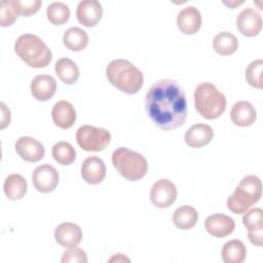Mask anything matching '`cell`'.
Here are the masks:
<instances>
[{
    "label": "cell",
    "mask_w": 263,
    "mask_h": 263,
    "mask_svg": "<svg viewBox=\"0 0 263 263\" xmlns=\"http://www.w3.org/2000/svg\"><path fill=\"white\" fill-rule=\"evenodd\" d=\"M262 70L263 61L261 59L253 61L246 69V80L250 85L256 88H262Z\"/></svg>",
    "instance_id": "obj_30"
},
{
    "label": "cell",
    "mask_w": 263,
    "mask_h": 263,
    "mask_svg": "<svg viewBox=\"0 0 263 263\" xmlns=\"http://www.w3.org/2000/svg\"><path fill=\"white\" fill-rule=\"evenodd\" d=\"M214 137L213 128L205 123H196L185 133V143L191 148H200L208 145Z\"/></svg>",
    "instance_id": "obj_20"
},
{
    "label": "cell",
    "mask_w": 263,
    "mask_h": 263,
    "mask_svg": "<svg viewBox=\"0 0 263 263\" xmlns=\"http://www.w3.org/2000/svg\"><path fill=\"white\" fill-rule=\"evenodd\" d=\"M27 181L20 174H11L7 176L3 184L4 193L10 200L22 199L27 193Z\"/></svg>",
    "instance_id": "obj_22"
},
{
    "label": "cell",
    "mask_w": 263,
    "mask_h": 263,
    "mask_svg": "<svg viewBox=\"0 0 263 263\" xmlns=\"http://www.w3.org/2000/svg\"><path fill=\"white\" fill-rule=\"evenodd\" d=\"M230 118L234 125L247 127L255 122L257 118V112L250 102L238 101L233 105L231 109Z\"/></svg>",
    "instance_id": "obj_21"
},
{
    "label": "cell",
    "mask_w": 263,
    "mask_h": 263,
    "mask_svg": "<svg viewBox=\"0 0 263 263\" xmlns=\"http://www.w3.org/2000/svg\"><path fill=\"white\" fill-rule=\"evenodd\" d=\"M179 30L185 35H193L201 27V14L194 6H187L181 9L177 16Z\"/></svg>",
    "instance_id": "obj_17"
},
{
    "label": "cell",
    "mask_w": 263,
    "mask_h": 263,
    "mask_svg": "<svg viewBox=\"0 0 263 263\" xmlns=\"http://www.w3.org/2000/svg\"><path fill=\"white\" fill-rule=\"evenodd\" d=\"M177 188L175 184L167 179L156 181L150 190V199L154 206L164 209L171 206L177 198Z\"/></svg>",
    "instance_id": "obj_8"
},
{
    "label": "cell",
    "mask_w": 263,
    "mask_h": 263,
    "mask_svg": "<svg viewBox=\"0 0 263 263\" xmlns=\"http://www.w3.org/2000/svg\"><path fill=\"white\" fill-rule=\"evenodd\" d=\"M76 142L86 152H100L110 144L111 134L105 128L85 124L77 129Z\"/></svg>",
    "instance_id": "obj_7"
},
{
    "label": "cell",
    "mask_w": 263,
    "mask_h": 263,
    "mask_svg": "<svg viewBox=\"0 0 263 263\" xmlns=\"http://www.w3.org/2000/svg\"><path fill=\"white\" fill-rule=\"evenodd\" d=\"M103 15V8L97 0L80 1L76 9V17L79 24L84 27H93L98 25Z\"/></svg>",
    "instance_id": "obj_13"
},
{
    "label": "cell",
    "mask_w": 263,
    "mask_h": 263,
    "mask_svg": "<svg viewBox=\"0 0 263 263\" xmlns=\"http://www.w3.org/2000/svg\"><path fill=\"white\" fill-rule=\"evenodd\" d=\"M261 194V180L255 175L246 176L240 180L233 193L228 196L227 208L234 214H243L259 201Z\"/></svg>",
    "instance_id": "obj_4"
},
{
    "label": "cell",
    "mask_w": 263,
    "mask_h": 263,
    "mask_svg": "<svg viewBox=\"0 0 263 263\" xmlns=\"http://www.w3.org/2000/svg\"><path fill=\"white\" fill-rule=\"evenodd\" d=\"M0 106H1V113H2L0 128L4 129L9 124V122H10V111H9V109L6 107V105L4 103H1Z\"/></svg>",
    "instance_id": "obj_34"
},
{
    "label": "cell",
    "mask_w": 263,
    "mask_h": 263,
    "mask_svg": "<svg viewBox=\"0 0 263 263\" xmlns=\"http://www.w3.org/2000/svg\"><path fill=\"white\" fill-rule=\"evenodd\" d=\"M113 261H115V262H122V261H129V259L127 258V257H125V256H123V254H116L115 256H113L110 260H109V262H113Z\"/></svg>",
    "instance_id": "obj_35"
},
{
    "label": "cell",
    "mask_w": 263,
    "mask_h": 263,
    "mask_svg": "<svg viewBox=\"0 0 263 263\" xmlns=\"http://www.w3.org/2000/svg\"><path fill=\"white\" fill-rule=\"evenodd\" d=\"M51 117L58 127L68 129L76 121V111L70 102L65 100L59 101L52 107Z\"/></svg>",
    "instance_id": "obj_19"
},
{
    "label": "cell",
    "mask_w": 263,
    "mask_h": 263,
    "mask_svg": "<svg viewBox=\"0 0 263 263\" xmlns=\"http://www.w3.org/2000/svg\"><path fill=\"white\" fill-rule=\"evenodd\" d=\"M46 16L52 25H63L67 23L70 17V8L64 2H52L47 6Z\"/></svg>",
    "instance_id": "obj_29"
},
{
    "label": "cell",
    "mask_w": 263,
    "mask_h": 263,
    "mask_svg": "<svg viewBox=\"0 0 263 263\" xmlns=\"http://www.w3.org/2000/svg\"><path fill=\"white\" fill-rule=\"evenodd\" d=\"M242 223L248 230L249 240L258 247L263 245V212L259 208L243 213Z\"/></svg>",
    "instance_id": "obj_10"
},
{
    "label": "cell",
    "mask_w": 263,
    "mask_h": 263,
    "mask_svg": "<svg viewBox=\"0 0 263 263\" xmlns=\"http://www.w3.org/2000/svg\"><path fill=\"white\" fill-rule=\"evenodd\" d=\"M41 4L42 2L40 0H14L16 11L18 15L23 16H30L35 14L39 10Z\"/></svg>",
    "instance_id": "obj_32"
},
{
    "label": "cell",
    "mask_w": 263,
    "mask_h": 263,
    "mask_svg": "<svg viewBox=\"0 0 263 263\" xmlns=\"http://www.w3.org/2000/svg\"><path fill=\"white\" fill-rule=\"evenodd\" d=\"M18 156L28 162H37L44 157L43 145L32 137H21L14 145Z\"/></svg>",
    "instance_id": "obj_11"
},
{
    "label": "cell",
    "mask_w": 263,
    "mask_h": 263,
    "mask_svg": "<svg viewBox=\"0 0 263 263\" xmlns=\"http://www.w3.org/2000/svg\"><path fill=\"white\" fill-rule=\"evenodd\" d=\"M54 70L60 80L65 84H74L80 75L77 65L68 58L58 60L54 65Z\"/></svg>",
    "instance_id": "obj_24"
},
{
    "label": "cell",
    "mask_w": 263,
    "mask_h": 263,
    "mask_svg": "<svg viewBox=\"0 0 263 263\" xmlns=\"http://www.w3.org/2000/svg\"><path fill=\"white\" fill-rule=\"evenodd\" d=\"M58 171L48 163L38 165L32 174L34 187L41 193H49L55 189L59 184Z\"/></svg>",
    "instance_id": "obj_9"
},
{
    "label": "cell",
    "mask_w": 263,
    "mask_h": 263,
    "mask_svg": "<svg viewBox=\"0 0 263 263\" xmlns=\"http://www.w3.org/2000/svg\"><path fill=\"white\" fill-rule=\"evenodd\" d=\"M223 3H224L225 5H227L228 7H230V8H234V7H236V6L240 5V4H242L243 1H230V2L223 1Z\"/></svg>",
    "instance_id": "obj_36"
},
{
    "label": "cell",
    "mask_w": 263,
    "mask_h": 263,
    "mask_svg": "<svg viewBox=\"0 0 263 263\" xmlns=\"http://www.w3.org/2000/svg\"><path fill=\"white\" fill-rule=\"evenodd\" d=\"M198 221L197 211L190 205H182L178 208L173 215V222L179 229H191Z\"/></svg>",
    "instance_id": "obj_26"
},
{
    "label": "cell",
    "mask_w": 263,
    "mask_h": 263,
    "mask_svg": "<svg viewBox=\"0 0 263 263\" xmlns=\"http://www.w3.org/2000/svg\"><path fill=\"white\" fill-rule=\"evenodd\" d=\"M112 163L117 172L128 181H138L145 177L148 163L146 158L126 147H118L112 153Z\"/></svg>",
    "instance_id": "obj_6"
},
{
    "label": "cell",
    "mask_w": 263,
    "mask_h": 263,
    "mask_svg": "<svg viewBox=\"0 0 263 263\" xmlns=\"http://www.w3.org/2000/svg\"><path fill=\"white\" fill-rule=\"evenodd\" d=\"M236 27L243 36H257L262 29V17L255 9L245 8L236 17Z\"/></svg>",
    "instance_id": "obj_12"
},
{
    "label": "cell",
    "mask_w": 263,
    "mask_h": 263,
    "mask_svg": "<svg viewBox=\"0 0 263 263\" xmlns=\"http://www.w3.org/2000/svg\"><path fill=\"white\" fill-rule=\"evenodd\" d=\"M81 177L90 185H97L103 182L106 177V165L102 158L89 156L81 164Z\"/></svg>",
    "instance_id": "obj_14"
},
{
    "label": "cell",
    "mask_w": 263,
    "mask_h": 263,
    "mask_svg": "<svg viewBox=\"0 0 263 263\" xmlns=\"http://www.w3.org/2000/svg\"><path fill=\"white\" fill-rule=\"evenodd\" d=\"M14 51L18 58L32 68H44L52 60L51 50L43 40L34 34H23L14 43Z\"/></svg>",
    "instance_id": "obj_3"
},
{
    "label": "cell",
    "mask_w": 263,
    "mask_h": 263,
    "mask_svg": "<svg viewBox=\"0 0 263 263\" xmlns=\"http://www.w3.org/2000/svg\"><path fill=\"white\" fill-rule=\"evenodd\" d=\"M225 96L210 82L198 84L194 91V105L196 111L205 119L220 117L226 109Z\"/></svg>",
    "instance_id": "obj_5"
},
{
    "label": "cell",
    "mask_w": 263,
    "mask_h": 263,
    "mask_svg": "<svg viewBox=\"0 0 263 263\" xmlns=\"http://www.w3.org/2000/svg\"><path fill=\"white\" fill-rule=\"evenodd\" d=\"M221 256L225 263H241L246 259L247 248L241 240L231 239L222 247Z\"/></svg>",
    "instance_id": "obj_23"
},
{
    "label": "cell",
    "mask_w": 263,
    "mask_h": 263,
    "mask_svg": "<svg viewBox=\"0 0 263 263\" xmlns=\"http://www.w3.org/2000/svg\"><path fill=\"white\" fill-rule=\"evenodd\" d=\"M213 47L220 55H230L238 48L237 38L230 32L224 31L218 33L213 40Z\"/></svg>",
    "instance_id": "obj_27"
},
{
    "label": "cell",
    "mask_w": 263,
    "mask_h": 263,
    "mask_svg": "<svg viewBox=\"0 0 263 263\" xmlns=\"http://www.w3.org/2000/svg\"><path fill=\"white\" fill-rule=\"evenodd\" d=\"M146 112L162 130L182 126L187 117V102L183 88L172 79H160L146 93Z\"/></svg>",
    "instance_id": "obj_1"
},
{
    "label": "cell",
    "mask_w": 263,
    "mask_h": 263,
    "mask_svg": "<svg viewBox=\"0 0 263 263\" xmlns=\"http://www.w3.org/2000/svg\"><path fill=\"white\" fill-rule=\"evenodd\" d=\"M62 263H86L87 255L86 253L77 247L68 248L62 256Z\"/></svg>",
    "instance_id": "obj_33"
},
{
    "label": "cell",
    "mask_w": 263,
    "mask_h": 263,
    "mask_svg": "<svg viewBox=\"0 0 263 263\" xmlns=\"http://www.w3.org/2000/svg\"><path fill=\"white\" fill-rule=\"evenodd\" d=\"M57 90L55 79L46 74L37 75L31 82V93L37 100L41 102L48 101L53 97Z\"/></svg>",
    "instance_id": "obj_18"
},
{
    "label": "cell",
    "mask_w": 263,
    "mask_h": 263,
    "mask_svg": "<svg viewBox=\"0 0 263 263\" xmlns=\"http://www.w3.org/2000/svg\"><path fill=\"white\" fill-rule=\"evenodd\" d=\"M63 42L68 49L72 51H81L88 44V35L84 30L78 27H72L64 33Z\"/></svg>",
    "instance_id": "obj_25"
},
{
    "label": "cell",
    "mask_w": 263,
    "mask_h": 263,
    "mask_svg": "<svg viewBox=\"0 0 263 263\" xmlns=\"http://www.w3.org/2000/svg\"><path fill=\"white\" fill-rule=\"evenodd\" d=\"M106 75L113 86L127 95L137 93L144 83L142 72L134 64L122 59L111 61L106 68Z\"/></svg>",
    "instance_id": "obj_2"
},
{
    "label": "cell",
    "mask_w": 263,
    "mask_h": 263,
    "mask_svg": "<svg viewBox=\"0 0 263 263\" xmlns=\"http://www.w3.org/2000/svg\"><path fill=\"white\" fill-rule=\"evenodd\" d=\"M54 238L55 241L64 248L77 247L82 240V230L77 224L65 222L55 228Z\"/></svg>",
    "instance_id": "obj_16"
},
{
    "label": "cell",
    "mask_w": 263,
    "mask_h": 263,
    "mask_svg": "<svg viewBox=\"0 0 263 263\" xmlns=\"http://www.w3.org/2000/svg\"><path fill=\"white\" fill-rule=\"evenodd\" d=\"M53 159L62 165H70L76 158V151L74 147L68 142H58L51 149Z\"/></svg>",
    "instance_id": "obj_28"
},
{
    "label": "cell",
    "mask_w": 263,
    "mask_h": 263,
    "mask_svg": "<svg viewBox=\"0 0 263 263\" xmlns=\"http://www.w3.org/2000/svg\"><path fill=\"white\" fill-rule=\"evenodd\" d=\"M18 13L16 11L14 0H3L0 2V26L9 27L17 18Z\"/></svg>",
    "instance_id": "obj_31"
},
{
    "label": "cell",
    "mask_w": 263,
    "mask_h": 263,
    "mask_svg": "<svg viewBox=\"0 0 263 263\" xmlns=\"http://www.w3.org/2000/svg\"><path fill=\"white\" fill-rule=\"evenodd\" d=\"M205 230L214 237H225L231 234L235 228V222L224 214H213L205 219Z\"/></svg>",
    "instance_id": "obj_15"
}]
</instances>
